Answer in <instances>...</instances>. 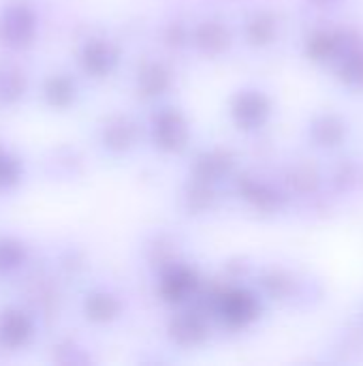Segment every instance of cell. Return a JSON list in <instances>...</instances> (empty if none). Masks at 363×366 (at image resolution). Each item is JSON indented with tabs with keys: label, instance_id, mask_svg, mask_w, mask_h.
Returning a JSON list of instances; mask_svg holds the SVG:
<instances>
[{
	"label": "cell",
	"instance_id": "cell-2",
	"mask_svg": "<svg viewBox=\"0 0 363 366\" xmlns=\"http://www.w3.org/2000/svg\"><path fill=\"white\" fill-rule=\"evenodd\" d=\"M32 320L17 309H9L0 315V343L9 350L24 347L32 339Z\"/></svg>",
	"mask_w": 363,
	"mask_h": 366
},
{
	"label": "cell",
	"instance_id": "cell-1",
	"mask_svg": "<svg viewBox=\"0 0 363 366\" xmlns=\"http://www.w3.org/2000/svg\"><path fill=\"white\" fill-rule=\"evenodd\" d=\"M36 32V15L26 2H11L0 13V43L6 47H26Z\"/></svg>",
	"mask_w": 363,
	"mask_h": 366
},
{
	"label": "cell",
	"instance_id": "cell-3",
	"mask_svg": "<svg viewBox=\"0 0 363 366\" xmlns=\"http://www.w3.org/2000/svg\"><path fill=\"white\" fill-rule=\"evenodd\" d=\"M26 92V77L17 66H0V103L11 105Z\"/></svg>",
	"mask_w": 363,
	"mask_h": 366
},
{
	"label": "cell",
	"instance_id": "cell-6",
	"mask_svg": "<svg viewBox=\"0 0 363 366\" xmlns=\"http://www.w3.org/2000/svg\"><path fill=\"white\" fill-rule=\"evenodd\" d=\"M26 251L13 238H0V274L13 272L24 264Z\"/></svg>",
	"mask_w": 363,
	"mask_h": 366
},
{
	"label": "cell",
	"instance_id": "cell-8",
	"mask_svg": "<svg viewBox=\"0 0 363 366\" xmlns=\"http://www.w3.org/2000/svg\"><path fill=\"white\" fill-rule=\"evenodd\" d=\"M116 307L109 296H90L86 302V313L92 320H109L113 315Z\"/></svg>",
	"mask_w": 363,
	"mask_h": 366
},
{
	"label": "cell",
	"instance_id": "cell-5",
	"mask_svg": "<svg viewBox=\"0 0 363 366\" xmlns=\"http://www.w3.org/2000/svg\"><path fill=\"white\" fill-rule=\"evenodd\" d=\"M81 60H83V64H86L88 71H92V73H105L111 66V62H113V54H111V49L105 43L94 41V43H88L83 47Z\"/></svg>",
	"mask_w": 363,
	"mask_h": 366
},
{
	"label": "cell",
	"instance_id": "cell-4",
	"mask_svg": "<svg viewBox=\"0 0 363 366\" xmlns=\"http://www.w3.org/2000/svg\"><path fill=\"white\" fill-rule=\"evenodd\" d=\"M43 92H45V99H47L49 105H53V107H66L73 101V97H75V86H73V81L68 77L56 75V77L47 79Z\"/></svg>",
	"mask_w": 363,
	"mask_h": 366
},
{
	"label": "cell",
	"instance_id": "cell-7",
	"mask_svg": "<svg viewBox=\"0 0 363 366\" xmlns=\"http://www.w3.org/2000/svg\"><path fill=\"white\" fill-rule=\"evenodd\" d=\"M19 178H21V163L17 161V157H13L0 146V189H9L17 184Z\"/></svg>",
	"mask_w": 363,
	"mask_h": 366
}]
</instances>
